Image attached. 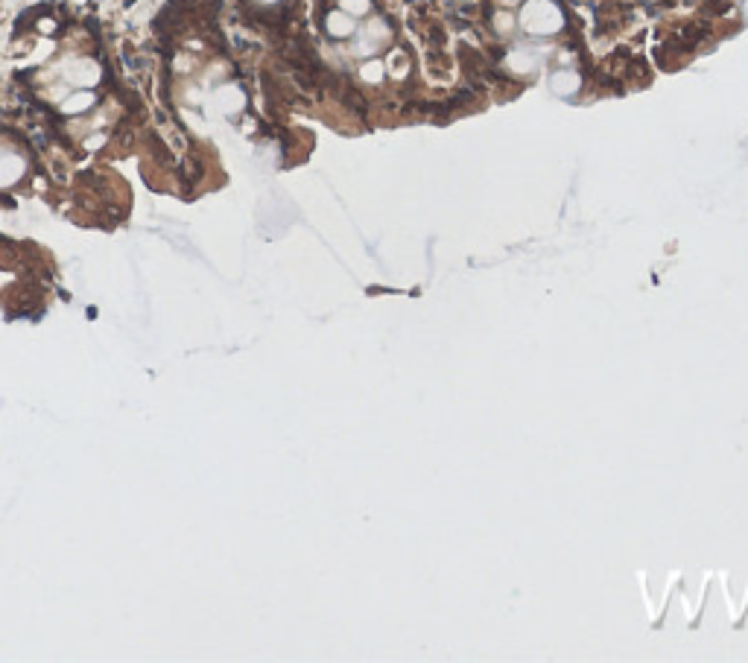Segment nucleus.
<instances>
[{
  "mask_svg": "<svg viewBox=\"0 0 748 663\" xmlns=\"http://www.w3.org/2000/svg\"><path fill=\"white\" fill-rule=\"evenodd\" d=\"M340 9L348 12L351 18H363L371 12V0H340Z\"/></svg>",
  "mask_w": 748,
  "mask_h": 663,
  "instance_id": "7ed1b4c3",
  "label": "nucleus"
},
{
  "mask_svg": "<svg viewBox=\"0 0 748 663\" xmlns=\"http://www.w3.org/2000/svg\"><path fill=\"white\" fill-rule=\"evenodd\" d=\"M325 29L333 35V39H348V35L357 32V24H354V18H351L348 12L333 9V12H328V18H325Z\"/></svg>",
  "mask_w": 748,
  "mask_h": 663,
  "instance_id": "f03ea898",
  "label": "nucleus"
},
{
  "mask_svg": "<svg viewBox=\"0 0 748 663\" xmlns=\"http://www.w3.org/2000/svg\"><path fill=\"white\" fill-rule=\"evenodd\" d=\"M521 24L532 32H559L564 24V15L556 0H523Z\"/></svg>",
  "mask_w": 748,
  "mask_h": 663,
  "instance_id": "f257e3e1",
  "label": "nucleus"
}]
</instances>
